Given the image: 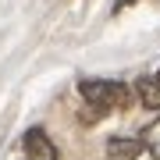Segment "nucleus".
I'll return each instance as SVG.
<instances>
[{"instance_id":"nucleus-1","label":"nucleus","mask_w":160,"mask_h":160,"mask_svg":"<svg viewBox=\"0 0 160 160\" xmlns=\"http://www.w3.org/2000/svg\"><path fill=\"white\" fill-rule=\"evenodd\" d=\"M82 100H86V118H103L107 110H118V107H128L132 103V92L125 82H107V78H86L78 86Z\"/></svg>"},{"instance_id":"nucleus-2","label":"nucleus","mask_w":160,"mask_h":160,"mask_svg":"<svg viewBox=\"0 0 160 160\" xmlns=\"http://www.w3.org/2000/svg\"><path fill=\"white\" fill-rule=\"evenodd\" d=\"M25 153H29V160H57V146L50 142V135H46L43 128H29L22 139Z\"/></svg>"},{"instance_id":"nucleus-3","label":"nucleus","mask_w":160,"mask_h":160,"mask_svg":"<svg viewBox=\"0 0 160 160\" xmlns=\"http://www.w3.org/2000/svg\"><path fill=\"white\" fill-rule=\"evenodd\" d=\"M107 153H110V160H135L139 153H142V139L114 135V139H107Z\"/></svg>"},{"instance_id":"nucleus-4","label":"nucleus","mask_w":160,"mask_h":160,"mask_svg":"<svg viewBox=\"0 0 160 160\" xmlns=\"http://www.w3.org/2000/svg\"><path fill=\"white\" fill-rule=\"evenodd\" d=\"M135 92H139V100H142L149 110H160V75H146V78H139Z\"/></svg>"},{"instance_id":"nucleus-5","label":"nucleus","mask_w":160,"mask_h":160,"mask_svg":"<svg viewBox=\"0 0 160 160\" xmlns=\"http://www.w3.org/2000/svg\"><path fill=\"white\" fill-rule=\"evenodd\" d=\"M142 146H146L153 157H160V118L153 121V125H146V128H142Z\"/></svg>"},{"instance_id":"nucleus-6","label":"nucleus","mask_w":160,"mask_h":160,"mask_svg":"<svg viewBox=\"0 0 160 160\" xmlns=\"http://www.w3.org/2000/svg\"><path fill=\"white\" fill-rule=\"evenodd\" d=\"M128 4H135V0H114V11H121V7H128Z\"/></svg>"},{"instance_id":"nucleus-7","label":"nucleus","mask_w":160,"mask_h":160,"mask_svg":"<svg viewBox=\"0 0 160 160\" xmlns=\"http://www.w3.org/2000/svg\"><path fill=\"white\" fill-rule=\"evenodd\" d=\"M157 75H160V71H157Z\"/></svg>"}]
</instances>
